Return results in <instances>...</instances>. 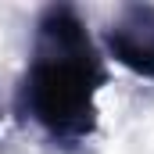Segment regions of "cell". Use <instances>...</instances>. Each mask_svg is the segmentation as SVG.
<instances>
[{
    "label": "cell",
    "instance_id": "1",
    "mask_svg": "<svg viewBox=\"0 0 154 154\" xmlns=\"http://www.w3.org/2000/svg\"><path fill=\"white\" fill-rule=\"evenodd\" d=\"M108 68L72 4L43 7L32 29L29 65L18 86V111L57 147H79L97 133V93Z\"/></svg>",
    "mask_w": 154,
    "mask_h": 154
},
{
    "label": "cell",
    "instance_id": "2",
    "mask_svg": "<svg viewBox=\"0 0 154 154\" xmlns=\"http://www.w3.org/2000/svg\"><path fill=\"white\" fill-rule=\"evenodd\" d=\"M104 43L122 68L140 79H154V4H122Z\"/></svg>",
    "mask_w": 154,
    "mask_h": 154
}]
</instances>
